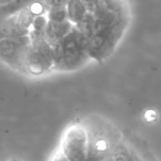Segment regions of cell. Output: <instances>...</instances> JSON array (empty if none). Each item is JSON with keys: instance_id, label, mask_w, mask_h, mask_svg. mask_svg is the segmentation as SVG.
Wrapping results in <instances>:
<instances>
[{"instance_id": "obj_1", "label": "cell", "mask_w": 161, "mask_h": 161, "mask_svg": "<svg viewBox=\"0 0 161 161\" xmlns=\"http://www.w3.org/2000/svg\"><path fill=\"white\" fill-rule=\"evenodd\" d=\"M80 123L87 131L89 161L108 160L124 140L121 131L99 115L86 116Z\"/></svg>"}, {"instance_id": "obj_2", "label": "cell", "mask_w": 161, "mask_h": 161, "mask_svg": "<svg viewBox=\"0 0 161 161\" xmlns=\"http://www.w3.org/2000/svg\"><path fill=\"white\" fill-rule=\"evenodd\" d=\"M54 71L71 72L85 66L92 58L89 52V39L75 25L64 38L52 45Z\"/></svg>"}, {"instance_id": "obj_3", "label": "cell", "mask_w": 161, "mask_h": 161, "mask_svg": "<svg viewBox=\"0 0 161 161\" xmlns=\"http://www.w3.org/2000/svg\"><path fill=\"white\" fill-rule=\"evenodd\" d=\"M127 25L128 23H123L96 31L89 39L91 58L98 62H103L108 59L115 51Z\"/></svg>"}, {"instance_id": "obj_4", "label": "cell", "mask_w": 161, "mask_h": 161, "mask_svg": "<svg viewBox=\"0 0 161 161\" xmlns=\"http://www.w3.org/2000/svg\"><path fill=\"white\" fill-rule=\"evenodd\" d=\"M29 35L23 37L0 38L1 60L12 70L26 74V58L31 45Z\"/></svg>"}, {"instance_id": "obj_5", "label": "cell", "mask_w": 161, "mask_h": 161, "mask_svg": "<svg viewBox=\"0 0 161 161\" xmlns=\"http://www.w3.org/2000/svg\"><path fill=\"white\" fill-rule=\"evenodd\" d=\"M59 147L69 161H89L87 131L80 122L71 124L64 130Z\"/></svg>"}, {"instance_id": "obj_6", "label": "cell", "mask_w": 161, "mask_h": 161, "mask_svg": "<svg viewBox=\"0 0 161 161\" xmlns=\"http://www.w3.org/2000/svg\"><path fill=\"white\" fill-rule=\"evenodd\" d=\"M31 41L26 58V74L39 76L54 71L55 61L52 45L45 38Z\"/></svg>"}, {"instance_id": "obj_7", "label": "cell", "mask_w": 161, "mask_h": 161, "mask_svg": "<svg viewBox=\"0 0 161 161\" xmlns=\"http://www.w3.org/2000/svg\"><path fill=\"white\" fill-rule=\"evenodd\" d=\"M74 26L75 25L69 20L60 22L48 20V24L45 29V39L51 45H53L64 38L67 34H69Z\"/></svg>"}, {"instance_id": "obj_8", "label": "cell", "mask_w": 161, "mask_h": 161, "mask_svg": "<svg viewBox=\"0 0 161 161\" xmlns=\"http://www.w3.org/2000/svg\"><path fill=\"white\" fill-rule=\"evenodd\" d=\"M30 30L20 25L13 16H8L7 18H3L1 21V28H0V38L2 37H23L29 35Z\"/></svg>"}, {"instance_id": "obj_9", "label": "cell", "mask_w": 161, "mask_h": 161, "mask_svg": "<svg viewBox=\"0 0 161 161\" xmlns=\"http://www.w3.org/2000/svg\"><path fill=\"white\" fill-rule=\"evenodd\" d=\"M68 20L74 25H77L89 12L81 0H70L67 4Z\"/></svg>"}, {"instance_id": "obj_10", "label": "cell", "mask_w": 161, "mask_h": 161, "mask_svg": "<svg viewBox=\"0 0 161 161\" xmlns=\"http://www.w3.org/2000/svg\"><path fill=\"white\" fill-rule=\"evenodd\" d=\"M33 1L34 0H12L8 3L1 5V18H7L19 12Z\"/></svg>"}, {"instance_id": "obj_11", "label": "cell", "mask_w": 161, "mask_h": 161, "mask_svg": "<svg viewBox=\"0 0 161 161\" xmlns=\"http://www.w3.org/2000/svg\"><path fill=\"white\" fill-rule=\"evenodd\" d=\"M75 27L83 33L88 39H90L93 34L94 29V16L92 12H88L83 19L75 25Z\"/></svg>"}, {"instance_id": "obj_12", "label": "cell", "mask_w": 161, "mask_h": 161, "mask_svg": "<svg viewBox=\"0 0 161 161\" xmlns=\"http://www.w3.org/2000/svg\"><path fill=\"white\" fill-rule=\"evenodd\" d=\"M47 17L50 21H65L68 20L67 5L64 6H52L49 7L47 11Z\"/></svg>"}, {"instance_id": "obj_13", "label": "cell", "mask_w": 161, "mask_h": 161, "mask_svg": "<svg viewBox=\"0 0 161 161\" xmlns=\"http://www.w3.org/2000/svg\"><path fill=\"white\" fill-rule=\"evenodd\" d=\"M107 161H128V151L125 140L120 142Z\"/></svg>"}, {"instance_id": "obj_14", "label": "cell", "mask_w": 161, "mask_h": 161, "mask_svg": "<svg viewBox=\"0 0 161 161\" xmlns=\"http://www.w3.org/2000/svg\"><path fill=\"white\" fill-rule=\"evenodd\" d=\"M125 142L128 151V161H147V159L144 158L143 154L141 151H139L133 144L127 142L126 141Z\"/></svg>"}, {"instance_id": "obj_15", "label": "cell", "mask_w": 161, "mask_h": 161, "mask_svg": "<svg viewBox=\"0 0 161 161\" xmlns=\"http://www.w3.org/2000/svg\"><path fill=\"white\" fill-rule=\"evenodd\" d=\"M81 1L85 5L87 10L92 13H93L97 9L99 2H100V0H81Z\"/></svg>"}, {"instance_id": "obj_16", "label": "cell", "mask_w": 161, "mask_h": 161, "mask_svg": "<svg viewBox=\"0 0 161 161\" xmlns=\"http://www.w3.org/2000/svg\"><path fill=\"white\" fill-rule=\"evenodd\" d=\"M49 161H69L66 156L64 155L63 151L61 150L60 147H58L51 156V158Z\"/></svg>"}, {"instance_id": "obj_17", "label": "cell", "mask_w": 161, "mask_h": 161, "mask_svg": "<svg viewBox=\"0 0 161 161\" xmlns=\"http://www.w3.org/2000/svg\"><path fill=\"white\" fill-rule=\"evenodd\" d=\"M70 2V0H50L48 2V6L52 7V6H64L67 5Z\"/></svg>"}, {"instance_id": "obj_18", "label": "cell", "mask_w": 161, "mask_h": 161, "mask_svg": "<svg viewBox=\"0 0 161 161\" xmlns=\"http://www.w3.org/2000/svg\"><path fill=\"white\" fill-rule=\"evenodd\" d=\"M10 1H12V0H0V2H1V5H4V4H6V3H8V2H10Z\"/></svg>"}, {"instance_id": "obj_19", "label": "cell", "mask_w": 161, "mask_h": 161, "mask_svg": "<svg viewBox=\"0 0 161 161\" xmlns=\"http://www.w3.org/2000/svg\"><path fill=\"white\" fill-rule=\"evenodd\" d=\"M7 161H21V160H20V159H18V158H12L8 159Z\"/></svg>"}, {"instance_id": "obj_20", "label": "cell", "mask_w": 161, "mask_h": 161, "mask_svg": "<svg viewBox=\"0 0 161 161\" xmlns=\"http://www.w3.org/2000/svg\"><path fill=\"white\" fill-rule=\"evenodd\" d=\"M43 1H44V2H46V3H47V4H48V2H49V1H50V0H43Z\"/></svg>"}]
</instances>
